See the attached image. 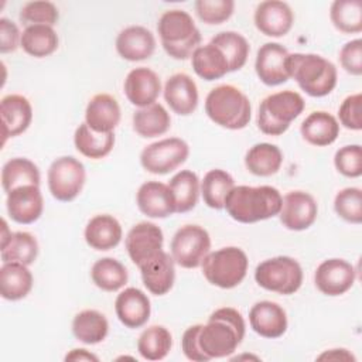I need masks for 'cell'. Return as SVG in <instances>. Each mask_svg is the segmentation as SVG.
I'll return each mask as SVG.
<instances>
[{"label":"cell","mask_w":362,"mask_h":362,"mask_svg":"<svg viewBox=\"0 0 362 362\" xmlns=\"http://www.w3.org/2000/svg\"><path fill=\"white\" fill-rule=\"evenodd\" d=\"M249 324L257 335L269 339L283 337L288 325L284 308L269 300L257 301L252 305L249 311Z\"/></svg>","instance_id":"19"},{"label":"cell","mask_w":362,"mask_h":362,"mask_svg":"<svg viewBox=\"0 0 362 362\" xmlns=\"http://www.w3.org/2000/svg\"><path fill=\"white\" fill-rule=\"evenodd\" d=\"M164 51L174 59H187L199 47L201 33L192 17L180 8L167 10L157 23Z\"/></svg>","instance_id":"5"},{"label":"cell","mask_w":362,"mask_h":362,"mask_svg":"<svg viewBox=\"0 0 362 362\" xmlns=\"http://www.w3.org/2000/svg\"><path fill=\"white\" fill-rule=\"evenodd\" d=\"M93 284L103 291H117L127 283L129 274L124 264L113 257L96 260L90 269Z\"/></svg>","instance_id":"40"},{"label":"cell","mask_w":362,"mask_h":362,"mask_svg":"<svg viewBox=\"0 0 362 362\" xmlns=\"http://www.w3.org/2000/svg\"><path fill=\"white\" fill-rule=\"evenodd\" d=\"M246 324L242 314L232 307L215 310L208 322L201 324L198 344L204 355L211 361L232 355L245 338Z\"/></svg>","instance_id":"1"},{"label":"cell","mask_w":362,"mask_h":362,"mask_svg":"<svg viewBox=\"0 0 362 362\" xmlns=\"http://www.w3.org/2000/svg\"><path fill=\"white\" fill-rule=\"evenodd\" d=\"M120 116L117 100L109 93H98L86 105L85 123L98 133H113Z\"/></svg>","instance_id":"26"},{"label":"cell","mask_w":362,"mask_h":362,"mask_svg":"<svg viewBox=\"0 0 362 362\" xmlns=\"http://www.w3.org/2000/svg\"><path fill=\"white\" fill-rule=\"evenodd\" d=\"M83 236L89 247L106 252L120 243L123 230L120 222L115 216L109 214H100L88 221Z\"/></svg>","instance_id":"27"},{"label":"cell","mask_w":362,"mask_h":362,"mask_svg":"<svg viewBox=\"0 0 362 362\" xmlns=\"http://www.w3.org/2000/svg\"><path fill=\"white\" fill-rule=\"evenodd\" d=\"M136 202L141 214L154 219H164L175 214V201L170 187L160 181H147L140 185Z\"/></svg>","instance_id":"20"},{"label":"cell","mask_w":362,"mask_h":362,"mask_svg":"<svg viewBox=\"0 0 362 362\" xmlns=\"http://www.w3.org/2000/svg\"><path fill=\"white\" fill-rule=\"evenodd\" d=\"M74 144L82 156L88 158L99 160L106 157L113 150L115 134L98 133L83 122L75 130Z\"/></svg>","instance_id":"36"},{"label":"cell","mask_w":362,"mask_h":362,"mask_svg":"<svg viewBox=\"0 0 362 362\" xmlns=\"http://www.w3.org/2000/svg\"><path fill=\"white\" fill-rule=\"evenodd\" d=\"M209 252V233L199 225H184L171 239V256L184 269L199 267Z\"/></svg>","instance_id":"10"},{"label":"cell","mask_w":362,"mask_h":362,"mask_svg":"<svg viewBox=\"0 0 362 362\" xmlns=\"http://www.w3.org/2000/svg\"><path fill=\"white\" fill-rule=\"evenodd\" d=\"M59 38L51 25H28L21 33L20 47L34 58H45L58 48Z\"/></svg>","instance_id":"34"},{"label":"cell","mask_w":362,"mask_h":362,"mask_svg":"<svg viewBox=\"0 0 362 362\" xmlns=\"http://www.w3.org/2000/svg\"><path fill=\"white\" fill-rule=\"evenodd\" d=\"M205 113L218 126L229 130L245 129L252 117L249 98L233 85H219L205 99Z\"/></svg>","instance_id":"4"},{"label":"cell","mask_w":362,"mask_h":362,"mask_svg":"<svg viewBox=\"0 0 362 362\" xmlns=\"http://www.w3.org/2000/svg\"><path fill=\"white\" fill-rule=\"evenodd\" d=\"M0 116L4 144L8 137H16L30 127L33 120V107L30 100L23 95H6L0 102Z\"/></svg>","instance_id":"22"},{"label":"cell","mask_w":362,"mask_h":362,"mask_svg":"<svg viewBox=\"0 0 362 362\" xmlns=\"http://www.w3.org/2000/svg\"><path fill=\"white\" fill-rule=\"evenodd\" d=\"M356 279L355 267L338 257L327 259L318 264L314 273V283L317 288L329 297L345 294L354 286Z\"/></svg>","instance_id":"12"},{"label":"cell","mask_w":362,"mask_h":362,"mask_svg":"<svg viewBox=\"0 0 362 362\" xmlns=\"http://www.w3.org/2000/svg\"><path fill=\"white\" fill-rule=\"evenodd\" d=\"M235 187L233 177L221 168L209 170L201 181V195L204 204L212 209H223L229 191Z\"/></svg>","instance_id":"39"},{"label":"cell","mask_w":362,"mask_h":362,"mask_svg":"<svg viewBox=\"0 0 362 362\" xmlns=\"http://www.w3.org/2000/svg\"><path fill=\"white\" fill-rule=\"evenodd\" d=\"M65 361H93V362H96V361H99V358L83 348H75L65 355Z\"/></svg>","instance_id":"53"},{"label":"cell","mask_w":362,"mask_h":362,"mask_svg":"<svg viewBox=\"0 0 362 362\" xmlns=\"http://www.w3.org/2000/svg\"><path fill=\"white\" fill-rule=\"evenodd\" d=\"M191 64L195 74L205 81L221 79L229 72L223 52L212 42L199 45L191 55Z\"/></svg>","instance_id":"30"},{"label":"cell","mask_w":362,"mask_h":362,"mask_svg":"<svg viewBox=\"0 0 362 362\" xmlns=\"http://www.w3.org/2000/svg\"><path fill=\"white\" fill-rule=\"evenodd\" d=\"M34 277L30 269L17 262L3 263L0 267V294L4 300L18 301L33 288Z\"/></svg>","instance_id":"29"},{"label":"cell","mask_w":362,"mask_h":362,"mask_svg":"<svg viewBox=\"0 0 362 362\" xmlns=\"http://www.w3.org/2000/svg\"><path fill=\"white\" fill-rule=\"evenodd\" d=\"M173 346L171 332L163 325H151L146 328L137 339V351L147 361L164 359Z\"/></svg>","instance_id":"41"},{"label":"cell","mask_w":362,"mask_h":362,"mask_svg":"<svg viewBox=\"0 0 362 362\" xmlns=\"http://www.w3.org/2000/svg\"><path fill=\"white\" fill-rule=\"evenodd\" d=\"M201 267L209 284L229 290L239 286L246 277L249 259L240 247L228 246L209 252L202 260Z\"/></svg>","instance_id":"7"},{"label":"cell","mask_w":362,"mask_h":362,"mask_svg":"<svg viewBox=\"0 0 362 362\" xmlns=\"http://www.w3.org/2000/svg\"><path fill=\"white\" fill-rule=\"evenodd\" d=\"M255 280L267 291L290 296L303 284V269L300 263L290 256H276L256 266Z\"/></svg>","instance_id":"8"},{"label":"cell","mask_w":362,"mask_h":362,"mask_svg":"<svg viewBox=\"0 0 362 362\" xmlns=\"http://www.w3.org/2000/svg\"><path fill=\"white\" fill-rule=\"evenodd\" d=\"M318 361H351L355 362V356L345 348H334L322 352L320 356H317Z\"/></svg>","instance_id":"52"},{"label":"cell","mask_w":362,"mask_h":362,"mask_svg":"<svg viewBox=\"0 0 362 362\" xmlns=\"http://www.w3.org/2000/svg\"><path fill=\"white\" fill-rule=\"evenodd\" d=\"M339 62L348 74L354 76L362 75V40L361 38L351 40L342 45L339 51Z\"/></svg>","instance_id":"49"},{"label":"cell","mask_w":362,"mask_h":362,"mask_svg":"<svg viewBox=\"0 0 362 362\" xmlns=\"http://www.w3.org/2000/svg\"><path fill=\"white\" fill-rule=\"evenodd\" d=\"M21 42V33L16 23L1 17L0 18V52H13Z\"/></svg>","instance_id":"51"},{"label":"cell","mask_w":362,"mask_h":362,"mask_svg":"<svg viewBox=\"0 0 362 362\" xmlns=\"http://www.w3.org/2000/svg\"><path fill=\"white\" fill-rule=\"evenodd\" d=\"M163 93L170 109L180 116L191 115L198 106L197 83L184 72L171 75L164 85Z\"/></svg>","instance_id":"24"},{"label":"cell","mask_w":362,"mask_h":362,"mask_svg":"<svg viewBox=\"0 0 362 362\" xmlns=\"http://www.w3.org/2000/svg\"><path fill=\"white\" fill-rule=\"evenodd\" d=\"M189 146L180 137H167L146 146L140 154L141 167L157 175L168 174L187 161Z\"/></svg>","instance_id":"11"},{"label":"cell","mask_w":362,"mask_h":362,"mask_svg":"<svg viewBox=\"0 0 362 362\" xmlns=\"http://www.w3.org/2000/svg\"><path fill=\"white\" fill-rule=\"evenodd\" d=\"M318 205L314 197L305 191H290L283 197L279 212L280 222L288 230H305L317 219Z\"/></svg>","instance_id":"13"},{"label":"cell","mask_w":362,"mask_h":362,"mask_svg":"<svg viewBox=\"0 0 362 362\" xmlns=\"http://www.w3.org/2000/svg\"><path fill=\"white\" fill-rule=\"evenodd\" d=\"M361 105H362V95L354 93L346 96L339 109H338V117L339 122L345 129L349 130H361L362 129V113H361Z\"/></svg>","instance_id":"48"},{"label":"cell","mask_w":362,"mask_h":362,"mask_svg":"<svg viewBox=\"0 0 362 362\" xmlns=\"http://www.w3.org/2000/svg\"><path fill=\"white\" fill-rule=\"evenodd\" d=\"M40 170L28 158H11L1 168V187L6 194L23 185H40Z\"/></svg>","instance_id":"38"},{"label":"cell","mask_w":362,"mask_h":362,"mask_svg":"<svg viewBox=\"0 0 362 362\" xmlns=\"http://www.w3.org/2000/svg\"><path fill=\"white\" fill-rule=\"evenodd\" d=\"M283 204L280 191L272 185H235L225 199L228 215L240 223H255L279 215Z\"/></svg>","instance_id":"2"},{"label":"cell","mask_w":362,"mask_h":362,"mask_svg":"<svg viewBox=\"0 0 362 362\" xmlns=\"http://www.w3.org/2000/svg\"><path fill=\"white\" fill-rule=\"evenodd\" d=\"M164 235L160 226L153 222L136 223L126 236L124 245L130 260L140 267L146 260L163 249Z\"/></svg>","instance_id":"14"},{"label":"cell","mask_w":362,"mask_h":362,"mask_svg":"<svg viewBox=\"0 0 362 362\" xmlns=\"http://www.w3.org/2000/svg\"><path fill=\"white\" fill-rule=\"evenodd\" d=\"M256 28L266 37H284L293 27L294 13L291 7L279 0H266L257 4L253 16Z\"/></svg>","instance_id":"15"},{"label":"cell","mask_w":362,"mask_h":362,"mask_svg":"<svg viewBox=\"0 0 362 362\" xmlns=\"http://www.w3.org/2000/svg\"><path fill=\"white\" fill-rule=\"evenodd\" d=\"M303 139L317 147L332 144L339 136V123L335 116L325 110L310 113L300 126Z\"/></svg>","instance_id":"28"},{"label":"cell","mask_w":362,"mask_h":362,"mask_svg":"<svg viewBox=\"0 0 362 362\" xmlns=\"http://www.w3.org/2000/svg\"><path fill=\"white\" fill-rule=\"evenodd\" d=\"M304 98L294 90H280L266 96L257 110V127L267 136H281L304 110Z\"/></svg>","instance_id":"6"},{"label":"cell","mask_w":362,"mask_h":362,"mask_svg":"<svg viewBox=\"0 0 362 362\" xmlns=\"http://www.w3.org/2000/svg\"><path fill=\"white\" fill-rule=\"evenodd\" d=\"M85 180L86 171L83 164L72 156L55 158L47 173L49 192L61 202L74 201L81 194Z\"/></svg>","instance_id":"9"},{"label":"cell","mask_w":362,"mask_h":362,"mask_svg":"<svg viewBox=\"0 0 362 362\" xmlns=\"http://www.w3.org/2000/svg\"><path fill=\"white\" fill-rule=\"evenodd\" d=\"M329 18L334 27L344 34L362 31V1L335 0L329 8Z\"/></svg>","instance_id":"43"},{"label":"cell","mask_w":362,"mask_h":362,"mask_svg":"<svg viewBox=\"0 0 362 362\" xmlns=\"http://www.w3.org/2000/svg\"><path fill=\"white\" fill-rule=\"evenodd\" d=\"M334 165L339 174L348 178H358L362 175V148L359 144H348L337 150L334 156Z\"/></svg>","instance_id":"47"},{"label":"cell","mask_w":362,"mask_h":362,"mask_svg":"<svg viewBox=\"0 0 362 362\" xmlns=\"http://www.w3.org/2000/svg\"><path fill=\"white\" fill-rule=\"evenodd\" d=\"M3 263L17 262L30 266L38 256V242L30 232H11L8 239L0 245Z\"/></svg>","instance_id":"37"},{"label":"cell","mask_w":362,"mask_h":362,"mask_svg":"<svg viewBox=\"0 0 362 362\" xmlns=\"http://www.w3.org/2000/svg\"><path fill=\"white\" fill-rule=\"evenodd\" d=\"M144 287L154 296L167 294L175 280V262L173 256L163 249L146 260L140 267Z\"/></svg>","instance_id":"18"},{"label":"cell","mask_w":362,"mask_h":362,"mask_svg":"<svg viewBox=\"0 0 362 362\" xmlns=\"http://www.w3.org/2000/svg\"><path fill=\"white\" fill-rule=\"evenodd\" d=\"M171 127V117L167 109L160 103H153L146 107H139L133 115L134 132L144 137L153 139L168 132Z\"/></svg>","instance_id":"31"},{"label":"cell","mask_w":362,"mask_h":362,"mask_svg":"<svg viewBox=\"0 0 362 362\" xmlns=\"http://www.w3.org/2000/svg\"><path fill=\"white\" fill-rule=\"evenodd\" d=\"M117 54L130 62L150 58L156 51V38L150 30L143 25H130L123 28L116 37Z\"/></svg>","instance_id":"25"},{"label":"cell","mask_w":362,"mask_h":362,"mask_svg":"<svg viewBox=\"0 0 362 362\" xmlns=\"http://www.w3.org/2000/svg\"><path fill=\"white\" fill-rule=\"evenodd\" d=\"M201 324H195L188 327L184 334H182V339H181V346H182V352L184 355L189 359V361H195V362H208L209 359L204 355V352L199 348L198 344V332H199Z\"/></svg>","instance_id":"50"},{"label":"cell","mask_w":362,"mask_h":362,"mask_svg":"<svg viewBox=\"0 0 362 362\" xmlns=\"http://www.w3.org/2000/svg\"><path fill=\"white\" fill-rule=\"evenodd\" d=\"M107 332L109 322L98 310H83L72 320L74 337L86 345H96L102 342L107 337Z\"/></svg>","instance_id":"33"},{"label":"cell","mask_w":362,"mask_h":362,"mask_svg":"<svg viewBox=\"0 0 362 362\" xmlns=\"http://www.w3.org/2000/svg\"><path fill=\"white\" fill-rule=\"evenodd\" d=\"M123 89L127 100L132 105L137 107H146L156 103L161 93V82L153 69L139 66L127 74Z\"/></svg>","instance_id":"21"},{"label":"cell","mask_w":362,"mask_h":362,"mask_svg":"<svg viewBox=\"0 0 362 362\" xmlns=\"http://www.w3.org/2000/svg\"><path fill=\"white\" fill-rule=\"evenodd\" d=\"M8 216L21 225L34 223L44 211V198L40 185H23L7 194Z\"/></svg>","instance_id":"16"},{"label":"cell","mask_w":362,"mask_h":362,"mask_svg":"<svg viewBox=\"0 0 362 362\" xmlns=\"http://www.w3.org/2000/svg\"><path fill=\"white\" fill-rule=\"evenodd\" d=\"M11 235V230H8V226H7V222L6 219H3V232H1V243L6 242L8 239V236Z\"/></svg>","instance_id":"54"},{"label":"cell","mask_w":362,"mask_h":362,"mask_svg":"<svg viewBox=\"0 0 362 362\" xmlns=\"http://www.w3.org/2000/svg\"><path fill=\"white\" fill-rule=\"evenodd\" d=\"M209 42L216 45L223 52L229 65V72L239 71L245 66L250 47L242 34L236 31H222L218 33Z\"/></svg>","instance_id":"42"},{"label":"cell","mask_w":362,"mask_h":362,"mask_svg":"<svg viewBox=\"0 0 362 362\" xmlns=\"http://www.w3.org/2000/svg\"><path fill=\"white\" fill-rule=\"evenodd\" d=\"M115 311L119 321L127 328H140L147 324L151 305L144 291L136 287H127L120 291L115 301Z\"/></svg>","instance_id":"23"},{"label":"cell","mask_w":362,"mask_h":362,"mask_svg":"<svg viewBox=\"0 0 362 362\" xmlns=\"http://www.w3.org/2000/svg\"><path fill=\"white\" fill-rule=\"evenodd\" d=\"M334 209L339 218L349 223L362 222V191L356 187L341 189L334 198Z\"/></svg>","instance_id":"44"},{"label":"cell","mask_w":362,"mask_h":362,"mask_svg":"<svg viewBox=\"0 0 362 362\" xmlns=\"http://www.w3.org/2000/svg\"><path fill=\"white\" fill-rule=\"evenodd\" d=\"M288 51L279 42L263 44L256 54L255 69L259 79L267 86L286 83L290 78L286 68Z\"/></svg>","instance_id":"17"},{"label":"cell","mask_w":362,"mask_h":362,"mask_svg":"<svg viewBox=\"0 0 362 362\" xmlns=\"http://www.w3.org/2000/svg\"><path fill=\"white\" fill-rule=\"evenodd\" d=\"M18 18L25 27L35 25V24H44V25L52 27L54 24H57L59 18V11L57 6L51 1H45V0L28 1L21 7Z\"/></svg>","instance_id":"45"},{"label":"cell","mask_w":362,"mask_h":362,"mask_svg":"<svg viewBox=\"0 0 362 362\" xmlns=\"http://www.w3.org/2000/svg\"><path fill=\"white\" fill-rule=\"evenodd\" d=\"M175 201V214H185L195 208L201 194L198 175L191 170L178 171L168 182Z\"/></svg>","instance_id":"35"},{"label":"cell","mask_w":362,"mask_h":362,"mask_svg":"<svg viewBox=\"0 0 362 362\" xmlns=\"http://www.w3.org/2000/svg\"><path fill=\"white\" fill-rule=\"evenodd\" d=\"M281 164L283 153L272 143H257L252 146L245 156V165L247 171L257 177H270L276 174Z\"/></svg>","instance_id":"32"},{"label":"cell","mask_w":362,"mask_h":362,"mask_svg":"<svg viewBox=\"0 0 362 362\" xmlns=\"http://www.w3.org/2000/svg\"><path fill=\"white\" fill-rule=\"evenodd\" d=\"M286 68L288 78H293L301 90L313 98L327 96L337 86L335 65L318 54H288Z\"/></svg>","instance_id":"3"},{"label":"cell","mask_w":362,"mask_h":362,"mask_svg":"<svg viewBox=\"0 0 362 362\" xmlns=\"http://www.w3.org/2000/svg\"><path fill=\"white\" fill-rule=\"evenodd\" d=\"M235 10L233 0H197L195 13L201 21L209 25H218L230 18Z\"/></svg>","instance_id":"46"}]
</instances>
